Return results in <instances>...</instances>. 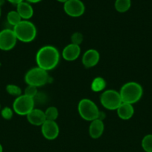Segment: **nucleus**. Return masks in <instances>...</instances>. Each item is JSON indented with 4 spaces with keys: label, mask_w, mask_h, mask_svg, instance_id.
<instances>
[{
    "label": "nucleus",
    "mask_w": 152,
    "mask_h": 152,
    "mask_svg": "<svg viewBox=\"0 0 152 152\" xmlns=\"http://www.w3.org/2000/svg\"><path fill=\"white\" fill-rule=\"evenodd\" d=\"M60 61V53L58 49L52 45H45L39 49L36 54L37 67L46 71L53 70Z\"/></svg>",
    "instance_id": "f257e3e1"
},
{
    "label": "nucleus",
    "mask_w": 152,
    "mask_h": 152,
    "mask_svg": "<svg viewBox=\"0 0 152 152\" xmlns=\"http://www.w3.org/2000/svg\"><path fill=\"white\" fill-rule=\"evenodd\" d=\"M121 98L122 102L134 105L140 100L143 94V88L141 85L136 82H128L121 88Z\"/></svg>",
    "instance_id": "f03ea898"
},
{
    "label": "nucleus",
    "mask_w": 152,
    "mask_h": 152,
    "mask_svg": "<svg viewBox=\"0 0 152 152\" xmlns=\"http://www.w3.org/2000/svg\"><path fill=\"white\" fill-rule=\"evenodd\" d=\"M16 39L22 42H31L37 37L35 25L28 20H22L13 29Z\"/></svg>",
    "instance_id": "7ed1b4c3"
},
{
    "label": "nucleus",
    "mask_w": 152,
    "mask_h": 152,
    "mask_svg": "<svg viewBox=\"0 0 152 152\" xmlns=\"http://www.w3.org/2000/svg\"><path fill=\"white\" fill-rule=\"evenodd\" d=\"M50 80L51 78L48 71L39 67L31 68L25 75V81L26 84L37 88L45 86L50 82Z\"/></svg>",
    "instance_id": "20e7f679"
},
{
    "label": "nucleus",
    "mask_w": 152,
    "mask_h": 152,
    "mask_svg": "<svg viewBox=\"0 0 152 152\" xmlns=\"http://www.w3.org/2000/svg\"><path fill=\"white\" fill-rule=\"evenodd\" d=\"M79 115L83 120L92 122L98 119L100 111L96 104L89 99H82L77 105Z\"/></svg>",
    "instance_id": "39448f33"
},
{
    "label": "nucleus",
    "mask_w": 152,
    "mask_h": 152,
    "mask_svg": "<svg viewBox=\"0 0 152 152\" xmlns=\"http://www.w3.org/2000/svg\"><path fill=\"white\" fill-rule=\"evenodd\" d=\"M100 102L104 108L110 111H116L122 103L119 92L112 89L103 91L100 96Z\"/></svg>",
    "instance_id": "423d86ee"
},
{
    "label": "nucleus",
    "mask_w": 152,
    "mask_h": 152,
    "mask_svg": "<svg viewBox=\"0 0 152 152\" xmlns=\"http://www.w3.org/2000/svg\"><path fill=\"white\" fill-rule=\"evenodd\" d=\"M34 108V99L22 94L15 99L13 103V110L20 116H27Z\"/></svg>",
    "instance_id": "0eeeda50"
},
{
    "label": "nucleus",
    "mask_w": 152,
    "mask_h": 152,
    "mask_svg": "<svg viewBox=\"0 0 152 152\" xmlns=\"http://www.w3.org/2000/svg\"><path fill=\"white\" fill-rule=\"evenodd\" d=\"M17 39L13 30L4 29L0 31V50L7 51L16 46Z\"/></svg>",
    "instance_id": "6e6552de"
},
{
    "label": "nucleus",
    "mask_w": 152,
    "mask_h": 152,
    "mask_svg": "<svg viewBox=\"0 0 152 152\" xmlns=\"http://www.w3.org/2000/svg\"><path fill=\"white\" fill-rule=\"evenodd\" d=\"M63 10L71 17H79L85 12V6L80 0H68L63 4Z\"/></svg>",
    "instance_id": "1a4fd4ad"
},
{
    "label": "nucleus",
    "mask_w": 152,
    "mask_h": 152,
    "mask_svg": "<svg viewBox=\"0 0 152 152\" xmlns=\"http://www.w3.org/2000/svg\"><path fill=\"white\" fill-rule=\"evenodd\" d=\"M41 132L43 136L49 140H54L60 134V129L56 121L46 120L41 126Z\"/></svg>",
    "instance_id": "9d476101"
},
{
    "label": "nucleus",
    "mask_w": 152,
    "mask_h": 152,
    "mask_svg": "<svg viewBox=\"0 0 152 152\" xmlns=\"http://www.w3.org/2000/svg\"><path fill=\"white\" fill-rule=\"evenodd\" d=\"M100 60V53L95 49H89L82 56V64L86 68L95 67Z\"/></svg>",
    "instance_id": "9b49d317"
},
{
    "label": "nucleus",
    "mask_w": 152,
    "mask_h": 152,
    "mask_svg": "<svg viewBox=\"0 0 152 152\" xmlns=\"http://www.w3.org/2000/svg\"><path fill=\"white\" fill-rule=\"evenodd\" d=\"M80 54V47L77 45L70 44L67 45L62 51V57L68 62H72L76 60Z\"/></svg>",
    "instance_id": "f8f14e48"
},
{
    "label": "nucleus",
    "mask_w": 152,
    "mask_h": 152,
    "mask_svg": "<svg viewBox=\"0 0 152 152\" xmlns=\"http://www.w3.org/2000/svg\"><path fill=\"white\" fill-rule=\"evenodd\" d=\"M26 117L28 123L34 126H41L46 120L44 111L38 108H34Z\"/></svg>",
    "instance_id": "ddd939ff"
},
{
    "label": "nucleus",
    "mask_w": 152,
    "mask_h": 152,
    "mask_svg": "<svg viewBox=\"0 0 152 152\" xmlns=\"http://www.w3.org/2000/svg\"><path fill=\"white\" fill-rule=\"evenodd\" d=\"M104 131V121L96 119L90 123L89 127V136L92 139H98L102 136Z\"/></svg>",
    "instance_id": "4468645a"
},
{
    "label": "nucleus",
    "mask_w": 152,
    "mask_h": 152,
    "mask_svg": "<svg viewBox=\"0 0 152 152\" xmlns=\"http://www.w3.org/2000/svg\"><path fill=\"white\" fill-rule=\"evenodd\" d=\"M16 11L21 16L22 20H28L34 15V9L29 2L22 1L16 4Z\"/></svg>",
    "instance_id": "2eb2a0df"
},
{
    "label": "nucleus",
    "mask_w": 152,
    "mask_h": 152,
    "mask_svg": "<svg viewBox=\"0 0 152 152\" xmlns=\"http://www.w3.org/2000/svg\"><path fill=\"white\" fill-rule=\"evenodd\" d=\"M117 115L121 120H128L134 116V108L133 105L126 102H122L116 110Z\"/></svg>",
    "instance_id": "dca6fc26"
},
{
    "label": "nucleus",
    "mask_w": 152,
    "mask_h": 152,
    "mask_svg": "<svg viewBox=\"0 0 152 152\" xmlns=\"http://www.w3.org/2000/svg\"><path fill=\"white\" fill-rule=\"evenodd\" d=\"M107 86V82L103 77H97L93 79L91 83V90L93 92H101L104 91Z\"/></svg>",
    "instance_id": "f3484780"
},
{
    "label": "nucleus",
    "mask_w": 152,
    "mask_h": 152,
    "mask_svg": "<svg viewBox=\"0 0 152 152\" xmlns=\"http://www.w3.org/2000/svg\"><path fill=\"white\" fill-rule=\"evenodd\" d=\"M131 7V0H116L115 9L119 13H125Z\"/></svg>",
    "instance_id": "a211bd4d"
},
{
    "label": "nucleus",
    "mask_w": 152,
    "mask_h": 152,
    "mask_svg": "<svg viewBox=\"0 0 152 152\" xmlns=\"http://www.w3.org/2000/svg\"><path fill=\"white\" fill-rule=\"evenodd\" d=\"M7 20L10 25L14 27L16 25H18L22 19L16 10H11L7 13Z\"/></svg>",
    "instance_id": "6ab92c4d"
},
{
    "label": "nucleus",
    "mask_w": 152,
    "mask_h": 152,
    "mask_svg": "<svg viewBox=\"0 0 152 152\" xmlns=\"http://www.w3.org/2000/svg\"><path fill=\"white\" fill-rule=\"evenodd\" d=\"M46 115V120H52V121H56L59 116V111L58 109L55 106H50L44 111Z\"/></svg>",
    "instance_id": "aec40b11"
},
{
    "label": "nucleus",
    "mask_w": 152,
    "mask_h": 152,
    "mask_svg": "<svg viewBox=\"0 0 152 152\" xmlns=\"http://www.w3.org/2000/svg\"><path fill=\"white\" fill-rule=\"evenodd\" d=\"M142 148L145 152H152V134L145 135L142 140Z\"/></svg>",
    "instance_id": "412c9836"
},
{
    "label": "nucleus",
    "mask_w": 152,
    "mask_h": 152,
    "mask_svg": "<svg viewBox=\"0 0 152 152\" xmlns=\"http://www.w3.org/2000/svg\"><path fill=\"white\" fill-rule=\"evenodd\" d=\"M6 91L7 92L8 94L13 96H16V98L22 95V89L20 88V87L16 86V85H7V86H6Z\"/></svg>",
    "instance_id": "4be33fe9"
},
{
    "label": "nucleus",
    "mask_w": 152,
    "mask_h": 152,
    "mask_svg": "<svg viewBox=\"0 0 152 152\" xmlns=\"http://www.w3.org/2000/svg\"><path fill=\"white\" fill-rule=\"evenodd\" d=\"M37 93H38L37 88L35 87V86H29V85L27 86L25 91H24V95H25L27 96H29L31 98H33V99H34V97L37 96Z\"/></svg>",
    "instance_id": "5701e85b"
},
{
    "label": "nucleus",
    "mask_w": 152,
    "mask_h": 152,
    "mask_svg": "<svg viewBox=\"0 0 152 152\" xmlns=\"http://www.w3.org/2000/svg\"><path fill=\"white\" fill-rule=\"evenodd\" d=\"M13 108H10L9 107H4L1 110V116L4 120H11L13 115Z\"/></svg>",
    "instance_id": "b1692460"
},
{
    "label": "nucleus",
    "mask_w": 152,
    "mask_h": 152,
    "mask_svg": "<svg viewBox=\"0 0 152 152\" xmlns=\"http://www.w3.org/2000/svg\"><path fill=\"white\" fill-rule=\"evenodd\" d=\"M83 36L80 32H75L71 37V41L72 44L77 45L80 46V45L83 42Z\"/></svg>",
    "instance_id": "393cba45"
},
{
    "label": "nucleus",
    "mask_w": 152,
    "mask_h": 152,
    "mask_svg": "<svg viewBox=\"0 0 152 152\" xmlns=\"http://www.w3.org/2000/svg\"><path fill=\"white\" fill-rule=\"evenodd\" d=\"M105 118H106L105 113L103 112V111H100L99 114H98V120H102V121H104V120Z\"/></svg>",
    "instance_id": "a878e982"
},
{
    "label": "nucleus",
    "mask_w": 152,
    "mask_h": 152,
    "mask_svg": "<svg viewBox=\"0 0 152 152\" xmlns=\"http://www.w3.org/2000/svg\"><path fill=\"white\" fill-rule=\"evenodd\" d=\"M7 1H8L9 2L12 3V4H19V3H20V2H22V1H23V0H7Z\"/></svg>",
    "instance_id": "bb28decb"
},
{
    "label": "nucleus",
    "mask_w": 152,
    "mask_h": 152,
    "mask_svg": "<svg viewBox=\"0 0 152 152\" xmlns=\"http://www.w3.org/2000/svg\"><path fill=\"white\" fill-rule=\"evenodd\" d=\"M29 3H37V2H40V1L42 0H27Z\"/></svg>",
    "instance_id": "cd10ccee"
},
{
    "label": "nucleus",
    "mask_w": 152,
    "mask_h": 152,
    "mask_svg": "<svg viewBox=\"0 0 152 152\" xmlns=\"http://www.w3.org/2000/svg\"><path fill=\"white\" fill-rule=\"evenodd\" d=\"M4 3V0H0V7Z\"/></svg>",
    "instance_id": "c85d7f7f"
},
{
    "label": "nucleus",
    "mask_w": 152,
    "mask_h": 152,
    "mask_svg": "<svg viewBox=\"0 0 152 152\" xmlns=\"http://www.w3.org/2000/svg\"><path fill=\"white\" fill-rule=\"evenodd\" d=\"M57 1H60V2H63V3H65L66 1H68V0H57Z\"/></svg>",
    "instance_id": "c756f323"
},
{
    "label": "nucleus",
    "mask_w": 152,
    "mask_h": 152,
    "mask_svg": "<svg viewBox=\"0 0 152 152\" xmlns=\"http://www.w3.org/2000/svg\"><path fill=\"white\" fill-rule=\"evenodd\" d=\"M0 152H3V147L1 144H0Z\"/></svg>",
    "instance_id": "7c9ffc66"
},
{
    "label": "nucleus",
    "mask_w": 152,
    "mask_h": 152,
    "mask_svg": "<svg viewBox=\"0 0 152 152\" xmlns=\"http://www.w3.org/2000/svg\"><path fill=\"white\" fill-rule=\"evenodd\" d=\"M0 16H1V7H0Z\"/></svg>",
    "instance_id": "2f4dec72"
},
{
    "label": "nucleus",
    "mask_w": 152,
    "mask_h": 152,
    "mask_svg": "<svg viewBox=\"0 0 152 152\" xmlns=\"http://www.w3.org/2000/svg\"><path fill=\"white\" fill-rule=\"evenodd\" d=\"M1 104H0V111H1Z\"/></svg>",
    "instance_id": "473e14b6"
}]
</instances>
